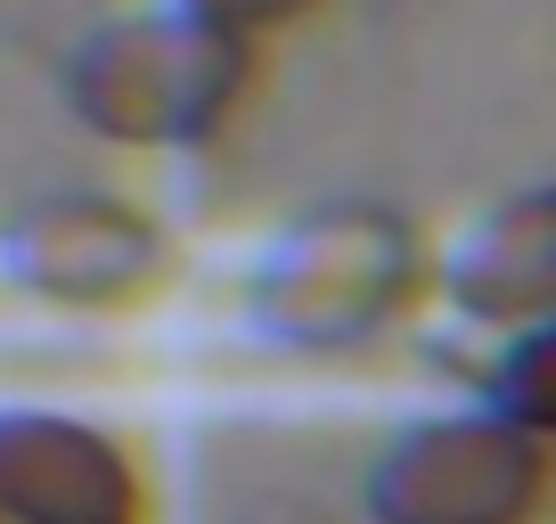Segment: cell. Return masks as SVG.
I'll return each mask as SVG.
<instances>
[{"label": "cell", "instance_id": "cell-1", "mask_svg": "<svg viewBox=\"0 0 556 524\" xmlns=\"http://www.w3.org/2000/svg\"><path fill=\"white\" fill-rule=\"evenodd\" d=\"M442 296V254L401 205H312L278 229L254 262L245 312L270 345L312 352V361H352L377 352Z\"/></svg>", "mask_w": 556, "mask_h": 524}, {"label": "cell", "instance_id": "cell-2", "mask_svg": "<svg viewBox=\"0 0 556 524\" xmlns=\"http://www.w3.org/2000/svg\"><path fill=\"white\" fill-rule=\"evenodd\" d=\"M262 99V41L164 17L99 25L66 58V107L115 148H213Z\"/></svg>", "mask_w": 556, "mask_h": 524}, {"label": "cell", "instance_id": "cell-3", "mask_svg": "<svg viewBox=\"0 0 556 524\" xmlns=\"http://www.w3.org/2000/svg\"><path fill=\"white\" fill-rule=\"evenodd\" d=\"M556 500V442L507 410H442L401 426L368 467L377 524H540Z\"/></svg>", "mask_w": 556, "mask_h": 524}, {"label": "cell", "instance_id": "cell-4", "mask_svg": "<svg viewBox=\"0 0 556 524\" xmlns=\"http://www.w3.org/2000/svg\"><path fill=\"white\" fill-rule=\"evenodd\" d=\"M0 262L58 312H131L173 279V229L115 189H50L0 229Z\"/></svg>", "mask_w": 556, "mask_h": 524}, {"label": "cell", "instance_id": "cell-5", "mask_svg": "<svg viewBox=\"0 0 556 524\" xmlns=\"http://www.w3.org/2000/svg\"><path fill=\"white\" fill-rule=\"evenodd\" d=\"M0 516L9 524H148L131 442L66 410H0Z\"/></svg>", "mask_w": 556, "mask_h": 524}, {"label": "cell", "instance_id": "cell-6", "mask_svg": "<svg viewBox=\"0 0 556 524\" xmlns=\"http://www.w3.org/2000/svg\"><path fill=\"white\" fill-rule=\"evenodd\" d=\"M442 296L491 336H523L556 320V180L516 189L442 254Z\"/></svg>", "mask_w": 556, "mask_h": 524}, {"label": "cell", "instance_id": "cell-7", "mask_svg": "<svg viewBox=\"0 0 556 524\" xmlns=\"http://www.w3.org/2000/svg\"><path fill=\"white\" fill-rule=\"evenodd\" d=\"M483 394H491V410H507V419L532 426L540 442H556V320L507 336L491 377H483Z\"/></svg>", "mask_w": 556, "mask_h": 524}, {"label": "cell", "instance_id": "cell-8", "mask_svg": "<svg viewBox=\"0 0 556 524\" xmlns=\"http://www.w3.org/2000/svg\"><path fill=\"white\" fill-rule=\"evenodd\" d=\"M173 9L197 17V25H222V34H238V41H270V34L312 25L328 0H173Z\"/></svg>", "mask_w": 556, "mask_h": 524}, {"label": "cell", "instance_id": "cell-9", "mask_svg": "<svg viewBox=\"0 0 556 524\" xmlns=\"http://www.w3.org/2000/svg\"><path fill=\"white\" fill-rule=\"evenodd\" d=\"M0 524H9V516H0Z\"/></svg>", "mask_w": 556, "mask_h": 524}]
</instances>
